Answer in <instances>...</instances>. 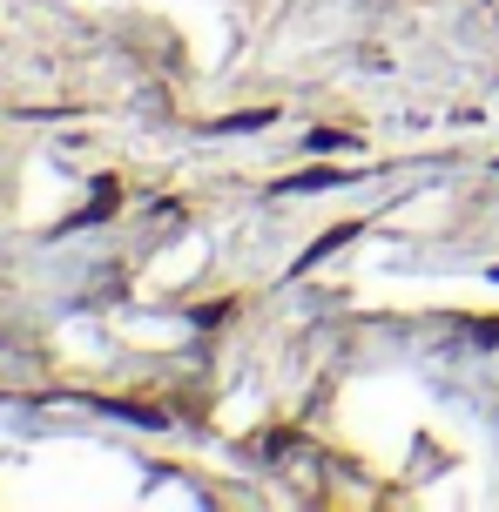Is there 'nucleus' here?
Segmentation results:
<instances>
[{
  "label": "nucleus",
  "mask_w": 499,
  "mask_h": 512,
  "mask_svg": "<svg viewBox=\"0 0 499 512\" xmlns=\"http://www.w3.org/2000/svg\"><path fill=\"white\" fill-rule=\"evenodd\" d=\"M277 122V108H250V115H230V122H210L216 135H250V128H270Z\"/></svg>",
  "instance_id": "obj_2"
},
{
  "label": "nucleus",
  "mask_w": 499,
  "mask_h": 512,
  "mask_svg": "<svg viewBox=\"0 0 499 512\" xmlns=\"http://www.w3.org/2000/svg\"><path fill=\"white\" fill-rule=\"evenodd\" d=\"M338 182V169H304V176L284 182V196H317V189H331Z\"/></svg>",
  "instance_id": "obj_3"
},
{
  "label": "nucleus",
  "mask_w": 499,
  "mask_h": 512,
  "mask_svg": "<svg viewBox=\"0 0 499 512\" xmlns=\"http://www.w3.org/2000/svg\"><path fill=\"white\" fill-rule=\"evenodd\" d=\"M351 236H358V223H338L331 236H317L311 250H304V263H297V270H317V263H331V256H338L344 243H351Z\"/></svg>",
  "instance_id": "obj_1"
}]
</instances>
